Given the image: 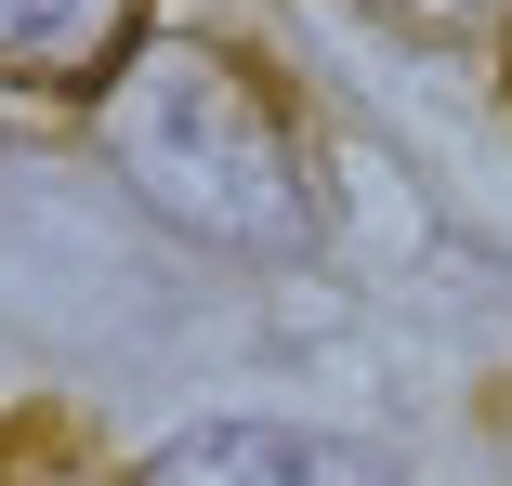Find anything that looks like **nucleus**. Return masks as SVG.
I'll use <instances>...</instances> for the list:
<instances>
[{
	"instance_id": "obj_1",
	"label": "nucleus",
	"mask_w": 512,
	"mask_h": 486,
	"mask_svg": "<svg viewBox=\"0 0 512 486\" xmlns=\"http://www.w3.org/2000/svg\"><path fill=\"white\" fill-rule=\"evenodd\" d=\"M106 158L119 184L250 263H302L316 250V158H302L289 92L237 53V40H145L106 79Z\"/></svg>"
},
{
	"instance_id": "obj_2",
	"label": "nucleus",
	"mask_w": 512,
	"mask_h": 486,
	"mask_svg": "<svg viewBox=\"0 0 512 486\" xmlns=\"http://www.w3.org/2000/svg\"><path fill=\"white\" fill-rule=\"evenodd\" d=\"M145 53V0H0V79L27 92H106Z\"/></svg>"
},
{
	"instance_id": "obj_3",
	"label": "nucleus",
	"mask_w": 512,
	"mask_h": 486,
	"mask_svg": "<svg viewBox=\"0 0 512 486\" xmlns=\"http://www.w3.org/2000/svg\"><path fill=\"white\" fill-rule=\"evenodd\" d=\"M145 486H381L355 447H316V434H263V421H224V434H184L145 460Z\"/></svg>"
},
{
	"instance_id": "obj_4",
	"label": "nucleus",
	"mask_w": 512,
	"mask_h": 486,
	"mask_svg": "<svg viewBox=\"0 0 512 486\" xmlns=\"http://www.w3.org/2000/svg\"><path fill=\"white\" fill-rule=\"evenodd\" d=\"M0 486H106L66 421H0Z\"/></svg>"
}]
</instances>
